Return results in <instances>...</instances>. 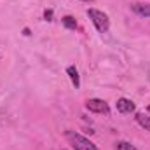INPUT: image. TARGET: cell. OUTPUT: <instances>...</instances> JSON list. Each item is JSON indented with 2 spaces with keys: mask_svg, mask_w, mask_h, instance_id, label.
I'll return each instance as SVG.
<instances>
[{
  "mask_svg": "<svg viewBox=\"0 0 150 150\" xmlns=\"http://www.w3.org/2000/svg\"><path fill=\"white\" fill-rule=\"evenodd\" d=\"M44 18H45L47 21H52V11H45V12H44Z\"/></svg>",
  "mask_w": 150,
  "mask_h": 150,
  "instance_id": "obj_10",
  "label": "cell"
},
{
  "mask_svg": "<svg viewBox=\"0 0 150 150\" xmlns=\"http://www.w3.org/2000/svg\"><path fill=\"white\" fill-rule=\"evenodd\" d=\"M86 108L93 113H103V115H108L110 113V107L105 100H100V98H91L86 101Z\"/></svg>",
  "mask_w": 150,
  "mask_h": 150,
  "instance_id": "obj_3",
  "label": "cell"
},
{
  "mask_svg": "<svg viewBox=\"0 0 150 150\" xmlns=\"http://www.w3.org/2000/svg\"><path fill=\"white\" fill-rule=\"evenodd\" d=\"M147 110H149V112H150V105H149V107H147Z\"/></svg>",
  "mask_w": 150,
  "mask_h": 150,
  "instance_id": "obj_12",
  "label": "cell"
},
{
  "mask_svg": "<svg viewBox=\"0 0 150 150\" xmlns=\"http://www.w3.org/2000/svg\"><path fill=\"white\" fill-rule=\"evenodd\" d=\"M67 74L70 77V80H72V84L75 86V89L80 86V77H79V72H77V68L75 67H68L67 68Z\"/></svg>",
  "mask_w": 150,
  "mask_h": 150,
  "instance_id": "obj_7",
  "label": "cell"
},
{
  "mask_svg": "<svg viewBox=\"0 0 150 150\" xmlns=\"http://www.w3.org/2000/svg\"><path fill=\"white\" fill-rule=\"evenodd\" d=\"M67 140L72 143L75 150H98V147L93 142H89L86 136H82L75 131H67Z\"/></svg>",
  "mask_w": 150,
  "mask_h": 150,
  "instance_id": "obj_2",
  "label": "cell"
},
{
  "mask_svg": "<svg viewBox=\"0 0 150 150\" xmlns=\"http://www.w3.org/2000/svg\"><path fill=\"white\" fill-rule=\"evenodd\" d=\"M115 107H117V112H120V113H133L136 110V105L131 100H127V98H119Z\"/></svg>",
  "mask_w": 150,
  "mask_h": 150,
  "instance_id": "obj_4",
  "label": "cell"
},
{
  "mask_svg": "<svg viewBox=\"0 0 150 150\" xmlns=\"http://www.w3.org/2000/svg\"><path fill=\"white\" fill-rule=\"evenodd\" d=\"M61 23H63L68 30H75V28H77V21H75L74 16H63V18H61Z\"/></svg>",
  "mask_w": 150,
  "mask_h": 150,
  "instance_id": "obj_8",
  "label": "cell"
},
{
  "mask_svg": "<svg viewBox=\"0 0 150 150\" xmlns=\"http://www.w3.org/2000/svg\"><path fill=\"white\" fill-rule=\"evenodd\" d=\"M82 2H87V4H89V2H94V0H82Z\"/></svg>",
  "mask_w": 150,
  "mask_h": 150,
  "instance_id": "obj_11",
  "label": "cell"
},
{
  "mask_svg": "<svg viewBox=\"0 0 150 150\" xmlns=\"http://www.w3.org/2000/svg\"><path fill=\"white\" fill-rule=\"evenodd\" d=\"M131 11L142 18H150V4H143V2H133L131 4Z\"/></svg>",
  "mask_w": 150,
  "mask_h": 150,
  "instance_id": "obj_5",
  "label": "cell"
},
{
  "mask_svg": "<svg viewBox=\"0 0 150 150\" xmlns=\"http://www.w3.org/2000/svg\"><path fill=\"white\" fill-rule=\"evenodd\" d=\"M115 150H136V147L131 145L129 142H117L115 143Z\"/></svg>",
  "mask_w": 150,
  "mask_h": 150,
  "instance_id": "obj_9",
  "label": "cell"
},
{
  "mask_svg": "<svg viewBox=\"0 0 150 150\" xmlns=\"http://www.w3.org/2000/svg\"><path fill=\"white\" fill-rule=\"evenodd\" d=\"M134 119L140 124V127H143L145 131H150V115H147L143 112H136L134 113Z\"/></svg>",
  "mask_w": 150,
  "mask_h": 150,
  "instance_id": "obj_6",
  "label": "cell"
},
{
  "mask_svg": "<svg viewBox=\"0 0 150 150\" xmlns=\"http://www.w3.org/2000/svg\"><path fill=\"white\" fill-rule=\"evenodd\" d=\"M87 16H89V19L93 21L94 28H96L100 33H107V32H108V28H110V19H108V16H107L103 11L87 9Z\"/></svg>",
  "mask_w": 150,
  "mask_h": 150,
  "instance_id": "obj_1",
  "label": "cell"
}]
</instances>
